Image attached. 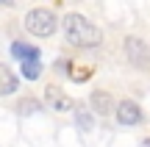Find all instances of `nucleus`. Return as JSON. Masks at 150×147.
I'll return each instance as SVG.
<instances>
[{
    "label": "nucleus",
    "instance_id": "obj_1",
    "mask_svg": "<svg viewBox=\"0 0 150 147\" xmlns=\"http://www.w3.org/2000/svg\"><path fill=\"white\" fill-rule=\"evenodd\" d=\"M61 31H64V39L75 47H97L103 39L100 28L92 20H86L83 14H67L61 20Z\"/></svg>",
    "mask_w": 150,
    "mask_h": 147
},
{
    "label": "nucleus",
    "instance_id": "obj_2",
    "mask_svg": "<svg viewBox=\"0 0 150 147\" xmlns=\"http://www.w3.org/2000/svg\"><path fill=\"white\" fill-rule=\"evenodd\" d=\"M56 28H59V20H56V14L50 8H33V11L25 14V31L31 36L47 39V36L56 33Z\"/></svg>",
    "mask_w": 150,
    "mask_h": 147
},
{
    "label": "nucleus",
    "instance_id": "obj_3",
    "mask_svg": "<svg viewBox=\"0 0 150 147\" xmlns=\"http://www.w3.org/2000/svg\"><path fill=\"white\" fill-rule=\"evenodd\" d=\"M125 56H128V61L134 67H147V61H150V47L142 39H136V36H128L125 39Z\"/></svg>",
    "mask_w": 150,
    "mask_h": 147
},
{
    "label": "nucleus",
    "instance_id": "obj_4",
    "mask_svg": "<svg viewBox=\"0 0 150 147\" xmlns=\"http://www.w3.org/2000/svg\"><path fill=\"white\" fill-rule=\"evenodd\" d=\"M117 122L120 125H139L142 122V108L134 103V100H122V103L117 106Z\"/></svg>",
    "mask_w": 150,
    "mask_h": 147
},
{
    "label": "nucleus",
    "instance_id": "obj_5",
    "mask_svg": "<svg viewBox=\"0 0 150 147\" xmlns=\"http://www.w3.org/2000/svg\"><path fill=\"white\" fill-rule=\"evenodd\" d=\"M45 103H47L53 111H70V108H75L72 100L67 97L59 86H47V92H45Z\"/></svg>",
    "mask_w": 150,
    "mask_h": 147
},
{
    "label": "nucleus",
    "instance_id": "obj_6",
    "mask_svg": "<svg viewBox=\"0 0 150 147\" xmlns=\"http://www.w3.org/2000/svg\"><path fill=\"white\" fill-rule=\"evenodd\" d=\"M89 106H92V111L95 114H111V108H114V100H111V92H92V97H89Z\"/></svg>",
    "mask_w": 150,
    "mask_h": 147
},
{
    "label": "nucleus",
    "instance_id": "obj_7",
    "mask_svg": "<svg viewBox=\"0 0 150 147\" xmlns=\"http://www.w3.org/2000/svg\"><path fill=\"white\" fill-rule=\"evenodd\" d=\"M11 56H14L17 61H36L39 56H42V50L28 44V42H14L11 44Z\"/></svg>",
    "mask_w": 150,
    "mask_h": 147
},
{
    "label": "nucleus",
    "instance_id": "obj_8",
    "mask_svg": "<svg viewBox=\"0 0 150 147\" xmlns=\"http://www.w3.org/2000/svg\"><path fill=\"white\" fill-rule=\"evenodd\" d=\"M95 111H92V106H83V103H78L75 106V122H78V128L83 133H89L92 128H95Z\"/></svg>",
    "mask_w": 150,
    "mask_h": 147
},
{
    "label": "nucleus",
    "instance_id": "obj_9",
    "mask_svg": "<svg viewBox=\"0 0 150 147\" xmlns=\"http://www.w3.org/2000/svg\"><path fill=\"white\" fill-rule=\"evenodd\" d=\"M0 75H3V89H0V94H14L17 92V78H14V72H11L8 67H0Z\"/></svg>",
    "mask_w": 150,
    "mask_h": 147
},
{
    "label": "nucleus",
    "instance_id": "obj_10",
    "mask_svg": "<svg viewBox=\"0 0 150 147\" xmlns=\"http://www.w3.org/2000/svg\"><path fill=\"white\" fill-rule=\"evenodd\" d=\"M22 64V78H28V81H36L39 75H42V64H39V58L36 61H20Z\"/></svg>",
    "mask_w": 150,
    "mask_h": 147
},
{
    "label": "nucleus",
    "instance_id": "obj_11",
    "mask_svg": "<svg viewBox=\"0 0 150 147\" xmlns=\"http://www.w3.org/2000/svg\"><path fill=\"white\" fill-rule=\"evenodd\" d=\"M17 111H20L22 117H31V114H39V111H42V103H39V100H31V97H25V100H22L20 106H17Z\"/></svg>",
    "mask_w": 150,
    "mask_h": 147
},
{
    "label": "nucleus",
    "instance_id": "obj_12",
    "mask_svg": "<svg viewBox=\"0 0 150 147\" xmlns=\"http://www.w3.org/2000/svg\"><path fill=\"white\" fill-rule=\"evenodd\" d=\"M56 70H59L61 75H67V72H70V64H67L64 58H59V61H56Z\"/></svg>",
    "mask_w": 150,
    "mask_h": 147
},
{
    "label": "nucleus",
    "instance_id": "obj_13",
    "mask_svg": "<svg viewBox=\"0 0 150 147\" xmlns=\"http://www.w3.org/2000/svg\"><path fill=\"white\" fill-rule=\"evenodd\" d=\"M0 3H3V6H14V0H0Z\"/></svg>",
    "mask_w": 150,
    "mask_h": 147
},
{
    "label": "nucleus",
    "instance_id": "obj_14",
    "mask_svg": "<svg viewBox=\"0 0 150 147\" xmlns=\"http://www.w3.org/2000/svg\"><path fill=\"white\" fill-rule=\"evenodd\" d=\"M145 147H150V139H147V142H145Z\"/></svg>",
    "mask_w": 150,
    "mask_h": 147
}]
</instances>
